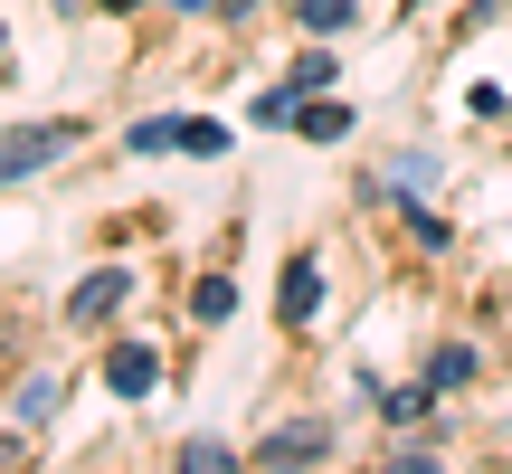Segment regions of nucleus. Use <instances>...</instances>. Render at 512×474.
<instances>
[{
    "label": "nucleus",
    "instance_id": "obj_19",
    "mask_svg": "<svg viewBox=\"0 0 512 474\" xmlns=\"http://www.w3.org/2000/svg\"><path fill=\"white\" fill-rule=\"evenodd\" d=\"M238 10H256V0H228V19H238Z\"/></svg>",
    "mask_w": 512,
    "mask_h": 474
},
{
    "label": "nucleus",
    "instance_id": "obj_11",
    "mask_svg": "<svg viewBox=\"0 0 512 474\" xmlns=\"http://www.w3.org/2000/svg\"><path fill=\"white\" fill-rule=\"evenodd\" d=\"M190 313H200V323H228V313H238V285H228V275H200V294H190Z\"/></svg>",
    "mask_w": 512,
    "mask_h": 474
},
{
    "label": "nucleus",
    "instance_id": "obj_7",
    "mask_svg": "<svg viewBox=\"0 0 512 474\" xmlns=\"http://www.w3.org/2000/svg\"><path fill=\"white\" fill-rule=\"evenodd\" d=\"M294 133H304V143H342V133H351V114L332 105V95H304V114H294Z\"/></svg>",
    "mask_w": 512,
    "mask_h": 474
},
{
    "label": "nucleus",
    "instance_id": "obj_16",
    "mask_svg": "<svg viewBox=\"0 0 512 474\" xmlns=\"http://www.w3.org/2000/svg\"><path fill=\"white\" fill-rule=\"evenodd\" d=\"M427 181H437V162H427V152H399V171H389V190H399V200H418Z\"/></svg>",
    "mask_w": 512,
    "mask_h": 474
},
{
    "label": "nucleus",
    "instance_id": "obj_2",
    "mask_svg": "<svg viewBox=\"0 0 512 474\" xmlns=\"http://www.w3.org/2000/svg\"><path fill=\"white\" fill-rule=\"evenodd\" d=\"M332 456V418H285L256 437V465H323Z\"/></svg>",
    "mask_w": 512,
    "mask_h": 474
},
{
    "label": "nucleus",
    "instance_id": "obj_3",
    "mask_svg": "<svg viewBox=\"0 0 512 474\" xmlns=\"http://www.w3.org/2000/svg\"><path fill=\"white\" fill-rule=\"evenodd\" d=\"M124 294H133V275H124V266H95L86 285L67 294V323H86V332H95V323H114V304H124Z\"/></svg>",
    "mask_w": 512,
    "mask_h": 474
},
{
    "label": "nucleus",
    "instance_id": "obj_13",
    "mask_svg": "<svg viewBox=\"0 0 512 474\" xmlns=\"http://www.w3.org/2000/svg\"><path fill=\"white\" fill-rule=\"evenodd\" d=\"M124 143H133V152H171V143H181V114H143Z\"/></svg>",
    "mask_w": 512,
    "mask_h": 474
},
{
    "label": "nucleus",
    "instance_id": "obj_20",
    "mask_svg": "<svg viewBox=\"0 0 512 474\" xmlns=\"http://www.w3.org/2000/svg\"><path fill=\"white\" fill-rule=\"evenodd\" d=\"M408 10H427V0H408Z\"/></svg>",
    "mask_w": 512,
    "mask_h": 474
},
{
    "label": "nucleus",
    "instance_id": "obj_5",
    "mask_svg": "<svg viewBox=\"0 0 512 474\" xmlns=\"http://www.w3.org/2000/svg\"><path fill=\"white\" fill-rule=\"evenodd\" d=\"M57 408H67V380H57V370H38V380H19V427H48Z\"/></svg>",
    "mask_w": 512,
    "mask_h": 474
},
{
    "label": "nucleus",
    "instance_id": "obj_6",
    "mask_svg": "<svg viewBox=\"0 0 512 474\" xmlns=\"http://www.w3.org/2000/svg\"><path fill=\"white\" fill-rule=\"evenodd\" d=\"M313 304H323V266L294 256V266H285V323H313Z\"/></svg>",
    "mask_w": 512,
    "mask_h": 474
},
{
    "label": "nucleus",
    "instance_id": "obj_8",
    "mask_svg": "<svg viewBox=\"0 0 512 474\" xmlns=\"http://www.w3.org/2000/svg\"><path fill=\"white\" fill-rule=\"evenodd\" d=\"M294 19H304L313 38H332V29H351V19H361V0H294Z\"/></svg>",
    "mask_w": 512,
    "mask_h": 474
},
{
    "label": "nucleus",
    "instance_id": "obj_12",
    "mask_svg": "<svg viewBox=\"0 0 512 474\" xmlns=\"http://www.w3.org/2000/svg\"><path fill=\"white\" fill-rule=\"evenodd\" d=\"M181 152H200V162H219V152H228V124H209V114H181Z\"/></svg>",
    "mask_w": 512,
    "mask_h": 474
},
{
    "label": "nucleus",
    "instance_id": "obj_9",
    "mask_svg": "<svg viewBox=\"0 0 512 474\" xmlns=\"http://www.w3.org/2000/svg\"><path fill=\"white\" fill-rule=\"evenodd\" d=\"M427 408H437V389H427V380H418V389H380V418H389V427H418Z\"/></svg>",
    "mask_w": 512,
    "mask_h": 474
},
{
    "label": "nucleus",
    "instance_id": "obj_14",
    "mask_svg": "<svg viewBox=\"0 0 512 474\" xmlns=\"http://www.w3.org/2000/svg\"><path fill=\"white\" fill-rule=\"evenodd\" d=\"M456 380H475V351H465V342H446L437 361H427V389H456Z\"/></svg>",
    "mask_w": 512,
    "mask_h": 474
},
{
    "label": "nucleus",
    "instance_id": "obj_15",
    "mask_svg": "<svg viewBox=\"0 0 512 474\" xmlns=\"http://www.w3.org/2000/svg\"><path fill=\"white\" fill-rule=\"evenodd\" d=\"M181 465H190V474H228L238 456H228V437H190V446H181Z\"/></svg>",
    "mask_w": 512,
    "mask_h": 474
},
{
    "label": "nucleus",
    "instance_id": "obj_10",
    "mask_svg": "<svg viewBox=\"0 0 512 474\" xmlns=\"http://www.w3.org/2000/svg\"><path fill=\"white\" fill-rule=\"evenodd\" d=\"M247 114H256V124H266V133H275V124H294V114H304V86H294V76H285V86H266V95H256V105H247Z\"/></svg>",
    "mask_w": 512,
    "mask_h": 474
},
{
    "label": "nucleus",
    "instance_id": "obj_18",
    "mask_svg": "<svg viewBox=\"0 0 512 474\" xmlns=\"http://www.w3.org/2000/svg\"><path fill=\"white\" fill-rule=\"evenodd\" d=\"M67 19H86V10H143V0H57Z\"/></svg>",
    "mask_w": 512,
    "mask_h": 474
},
{
    "label": "nucleus",
    "instance_id": "obj_17",
    "mask_svg": "<svg viewBox=\"0 0 512 474\" xmlns=\"http://www.w3.org/2000/svg\"><path fill=\"white\" fill-rule=\"evenodd\" d=\"M285 76H294V86L313 95V86H332V57H323V48H304V57H294V67H285Z\"/></svg>",
    "mask_w": 512,
    "mask_h": 474
},
{
    "label": "nucleus",
    "instance_id": "obj_1",
    "mask_svg": "<svg viewBox=\"0 0 512 474\" xmlns=\"http://www.w3.org/2000/svg\"><path fill=\"white\" fill-rule=\"evenodd\" d=\"M67 152H76V124H10L0 133V190L48 171V162H67Z\"/></svg>",
    "mask_w": 512,
    "mask_h": 474
},
{
    "label": "nucleus",
    "instance_id": "obj_4",
    "mask_svg": "<svg viewBox=\"0 0 512 474\" xmlns=\"http://www.w3.org/2000/svg\"><path fill=\"white\" fill-rule=\"evenodd\" d=\"M152 370H162V351H152V342H114L105 351V389H114V399H143Z\"/></svg>",
    "mask_w": 512,
    "mask_h": 474
}]
</instances>
